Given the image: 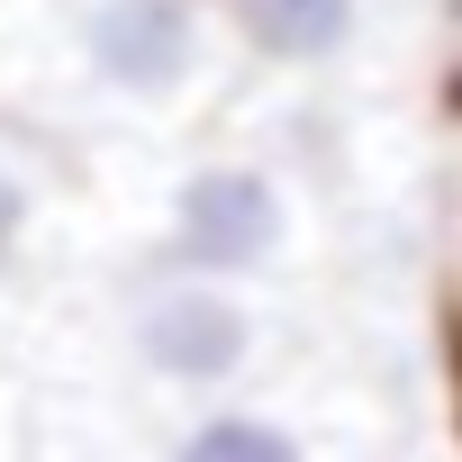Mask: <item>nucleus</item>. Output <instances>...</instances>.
<instances>
[{
    "label": "nucleus",
    "mask_w": 462,
    "mask_h": 462,
    "mask_svg": "<svg viewBox=\"0 0 462 462\" xmlns=\"http://www.w3.org/2000/svg\"><path fill=\"white\" fill-rule=\"evenodd\" d=\"M217 19L236 28L263 64L318 73V64H345V55H354L363 0H217Z\"/></svg>",
    "instance_id": "20e7f679"
},
{
    "label": "nucleus",
    "mask_w": 462,
    "mask_h": 462,
    "mask_svg": "<svg viewBox=\"0 0 462 462\" xmlns=\"http://www.w3.org/2000/svg\"><path fill=\"white\" fill-rule=\"evenodd\" d=\"M28 217H37V181H28L10 154H0V254H10V245L28 236Z\"/></svg>",
    "instance_id": "423d86ee"
},
{
    "label": "nucleus",
    "mask_w": 462,
    "mask_h": 462,
    "mask_svg": "<svg viewBox=\"0 0 462 462\" xmlns=\"http://www.w3.org/2000/svg\"><path fill=\"white\" fill-rule=\"evenodd\" d=\"M172 462H309V444H300L282 417L217 408V417H199V426L172 444Z\"/></svg>",
    "instance_id": "39448f33"
},
{
    "label": "nucleus",
    "mask_w": 462,
    "mask_h": 462,
    "mask_svg": "<svg viewBox=\"0 0 462 462\" xmlns=\"http://www.w3.org/2000/svg\"><path fill=\"white\" fill-rule=\"evenodd\" d=\"M254 309L226 291V282H208V273H181V282H163V291H145V309H136V354H145V372H163V381H181V390H217V381H236L245 363H254Z\"/></svg>",
    "instance_id": "7ed1b4c3"
},
{
    "label": "nucleus",
    "mask_w": 462,
    "mask_h": 462,
    "mask_svg": "<svg viewBox=\"0 0 462 462\" xmlns=\"http://www.w3.org/2000/svg\"><path fill=\"white\" fill-rule=\"evenodd\" d=\"M163 245L181 273H208V282H245V273H273L291 254V190L263 172V163H190L163 199Z\"/></svg>",
    "instance_id": "f03ea898"
},
{
    "label": "nucleus",
    "mask_w": 462,
    "mask_h": 462,
    "mask_svg": "<svg viewBox=\"0 0 462 462\" xmlns=\"http://www.w3.org/2000/svg\"><path fill=\"white\" fill-rule=\"evenodd\" d=\"M73 64L127 109H181L217 73L208 0H73Z\"/></svg>",
    "instance_id": "f257e3e1"
}]
</instances>
